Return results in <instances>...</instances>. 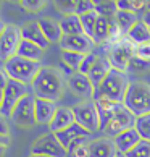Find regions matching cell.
<instances>
[{
    "label": "cell",
    "instance_id": "1",
    "mask_svg": "<svg viewBox=\"0 0 150 157\" xmlns=\"http://www.w3.org/2000/svg\"><path fill=\"white\" fill-rule=\"evenodd\" d=\"M66 86L68 83L61 70L55 67H42L39 70L37 76L34 78L31 88L34 92V97L57 102L63 97Z\"/></svg>",
    "mask_w": 150,
    "mask_h": 157
},
{
    "label": "cell",
    "instance_id": "2",
    "mask_svg": "<svg viewBox=\"0 0 150 157\" xmlns=\"http://www.w3.org/2000/svg\"><path fill=\"white\" fill-rule=\"evenodd\" d=\"M123 104L136 118L150 113V84L144 83V81L129 83Z\"/></svg>",
    "mask_w": 150,
    "mask_h": 157
},
{
    "label": "cell",
    "instance_id": "3",
    "mask_svg": "<svg viewBox=\"0 0 150 157\" xmlns=\"http://www.w3.org/2000/svg\"><path fill=\"white\" fill-rule=\"evenodd\" d=\"M42 68L40 62H32L27 59H23L20 55H13L3 63V71L7 73L8 79L18 81L23 84H32L34 78L37 76L39 70Z\"/></svg>",
    "mask_w": 150,
    "mask_h": 157
},
{
    "label": "cell",
    "instance_id": "4",
    "mask_svg": "<svg viewBox=\"0 0 150 157\" xmlns=\"http://www.w3.org/2000/svg\"><path fill=\"white\" fill-rule=\"evenodd\" d=\"M128 86H129V81H128L126 73L112 68V71L107 75V78L95 89L94 99L102 96V97H107V99L115 101V102H123Z\"/></svg>",
    "mask_w": 150,
    "mask_h": 157
},
{
    "label": "cell",
    "instance_id": "5",
    "mask_svg": "<svg viewBox=\"0 0 150 157\" xmlns=\"http://www.w3.org/2000/svg\"><path fill=\"white\" fill-rule=\"evenodd\" d=\"M134 47L136 45L131 42L128 37L118 40L115 44H108L107 47V59L110 60L112 67L119 71H128V65L129 60L134 57Z\"/></svg>",
    "mask_w": 150,
    "mask_h": 157
},
{
    "label": "cell",
    "instance_id": "6",
    "mask_svg": "<svg viewBox=\"0 0 150 157\" xmlns=\"http://www.w3.org/2000/svg\"><path fill=\"white\" fill-rule=\"evenodd\" d=\"M73 113L76 123L81 125L84 130H87L89 133L100 131V121H99V112H97L94 99L89 101H81L76 105H73Z\"/></svg>",
    "mask_w": 150,
    "mask_h": 157
},
{
    "label": "cell",
    "instance_id": "7",
    "mask_svg": "<svg viewBox=\"0 0 150 157\" xmlns=\"http://www.w3.org/2000/svg\"><path fill=\"white\" fill-rule=\"evenodd\" d=\"M136 120L137 118L124 107V104H119L115 115L112 117V120L107 123L105 128H103V133H105V136L113 139V138H116L119 133L129 130V128H134Z\"/></svg>",
    "mask_w": 150,
    "mask_h": 157
},
{
    "label": "cell",
    "instance_id": "8",
    "mask_svg": "<svg viewBox=\"0 0 150 157\" xmlns=\"http://www.w3.org/2000/svg\"><path fill=\"white\" fill-rule=\"evenodd\" d=\"M31 154L47 155V157H66L68 151L58 141V138H57L55 133L50 131L47 135H42L39 139H36V141L32 143Z\"/></svg>",
    "mask_w": 150,
    "mask_h": 157
},
{
    "label": "cell",
    "instance_id": "9",
    "mask_svg": "<svg viewBox=\"0 0 150 157\" xmlns=\"http://www.w3.org/2000/svg\"><path fill=\"white\" fill-rule=\"evenodd\" d=\"M34 96L26 94L21 101L16 104V107L11 112V121L16 126L21 128H32L34 125H37L36 121V110H34Z\"/></svg>",
    "mask_w": 150,
    "mask_h": 157
},
{
    "label": "cell",
    "instance_id": "10",
    "mask_svg": "<svg viewBox=\"0 0 150 157\" xmlns=\"http://www.w3.org/2000/svg\"><path fill=\"white\" fill-rule=\"evenodd\" d=\"M26 94H29L26 84L18 83V81H13V79H8V83L3 89V101H2L0 115L5 117V118L11 117V112H13V109L16 107V104H18Z\"/></svg>",
    "mask_w": 150,
    "mask_h": 157
},
{
    "label": "cell",
    "instance_id": "11",
    "mask_svg": "<svg viewBox=\"0 0 150 157\" xmlns=\"http://www.w3.org/2000/svg\"><path fill=\"white\" fill-rule=\"evenodd\" d=\"M21 40V28H18L16 25H7L5 31L0 36V62L5 63L8 59L16 55Z\"/></svg>",
    "mask_w": 150,
    "mask_h": 157
},
{
    "label": "cell",
    "instance_id": "12",
    "mask_svg": "<svg viewBox=\"0 0 150 157\" xmlns=\"http://www.w3.org/2000/svg\"><path fill=\"white\" fill-rule=\"evenodd\" d=\"M68 88L73 92L74 96L81 97L82 101H89V99H94L95 94V88L92 84V81L89 79L87 75H82L79 71H74L73 75L66 78Z\"/></svg>",
    "mask_w": 150,
    "mask_h": 157
},
{
    "label": "cell",
    "instance_id": "13",
    "mask_svg": "<svg viewBox=\"0 0 150 157\" xmlns=\"http://www.w3.org/2000/svg\"><path fill=\"white\" fill-rule=\"evenodd\" d=\"M61 50H70V52H78V54H90L94 49V40L86 34H78V36H63L60 40Z\"/></svg>",
    "mask_w": 150,
    "mask_h": 157
},
{
    "label": "cell",
    "instance_id": "14",
    "mask_svg": "<svg viewBox=\"0 0 150 157\" xmlns=\"http://www.w3.org/2000/svg\"><path fill=\"white\" fill-rule=\"evenodd\" d=\"M73 123H76L73 109L71 107H58L52 121L49 123V128L52 133H60L63 130H66V128H70Z\"/></svg>",
    "mask_w": 150,
    "mask_h": 157
},
{
    "label": "cell",
    "instance_id": "15",
    "mask_svg": "<svg viewBox=\"0 0 150 157\" xmlns=\"http://www.w3.org/2000/svg\"><path fill=\"white\" fill-rule=\"evenodd\" d=\"M95 102V107H97V112H99V121H100V131H103V128L107 126V123L112 120V117L116 112V109L119 104L123 102H115V101H110L107 97H95L94 99Z\"/></svg>",
    "mask_w": 150,
    "mask_h": 157
},
{
    "label": "cell",
    "instance_id": "16",
    "mask_svg": "<svg viewBox=\"0 0 150 157\" xmlns=\"http://www.w3.org/2000/svg\"><path fill=\"white\" fill-rule=\"evenodd\" d=\"M89 149H90L89 157H115L118 152L115 141L108 136H103V138L90 141Z\"/></svg>",
    "mask_w": 150,
    "mask_h": 157
},
{
    "label": "cell",
    "instance_id": "17",
    "mask_svg": "<svg viewBox=\"0 0 150 157\" xmlns=\"http://www.w3.org/2000/svg\"><path fill=\"white\" fill-rule=\"evenodd\" d=\"M21 36L24 40H29V42L32 44H36L39 45L40 49H47L49 47V40L47 37L44 36V33L42 29H40V26H39V23L37 21H32V23H27V25H24L21 28Z\"/></svg>",
    "mask_w": 150,
    "mask_h": 157
},
{
    "label": "cell",
    "instance_id": "18",
    "mask_svg": "<svg viewBox=\"0 0 150 157\" xmlns=\"http://www.w3.org/2000/svg\"><path fill=\"white\" fill-rule=\"evenodd\" d=\"M113 141H115V144H116V149L119 151V152L126 154V152H129L134 146H137V144L142 141V138H141L139 131H137L136 128H129V130L119 133L116 138H113Z\"/></svg>",
    "mask_w": 150,
    "mask_h": 157
},
{
    "label": "cell",
    "instance_id": "19",
    "mask_svg": "<svg viewBox=\"0 0 150 157\" xmlns=\"http://www.w3.org/2000/svg\"><path fill=\"white\" fill-rule=\"evenodd\" d=\"M55 102L44 101V99H34V110H36V121L39 125H49L57 112Z\"/></svg>",
    "mask_w": 150,
    "mask_h": 157
},
{
    "label": "cell",
    "instance_id": "20",
    "mask_svg": "<svg viewBox=\"0 0 150 157\" xmlns=\"http://www.w3.org/2000/svg\"><path fill=\"white\" fill-rule=\"evenodd\" d=\"M112 68H113V67H112L110 60H108L107 57H102V55H100V57H99V60L95 62V65L92 67V70H90L89 75H87L95 89L99 88V84L107 78V75L112 71Z\"/></svg>",
    "mask_w": 150,
    "mask_h": 157
},
{
    "label": "cell",
    "instance_id": "21",
    "mask_svg": "<svg viewBox=\"0 0 150 157\" xmlns=\"http://www.w3.org/2000/svg\"><path fill=\"white\" fill-rule=\"evenodd\" d=\"M113 21L115 20H108V18H103V16H99L97 25H95V31H94V37H92L95 45L108 44L110 36H112V29H113Z\"/></svg>",
    "mask_w": 150,
    "mask_h": 157
},
{
    "label": "cell",
    "instance_id": "22",
    "mask_svg": "<svg viewBox=\"0 0 150 157\" xmlns=\"http://www.w3.org/2000/svg\"><path fill=\"white\" fill-rule=\"evenodd\" d=\"M40 29H42L44 36L47 37V40L52 42H60L61 37H63V33H61V28H60V23L55 21L53 18H40L37 20Z\"/></svg>",
    "mask_w": 150,
    "mask_h": 157
},
{
    "label": "cell",
    "instance_id": "23",
    "mask_svg": "<svg viewBox=\"0 0 150 157\" xmlns=\"http://www.w3.org/2000/svg\"><path fill=\"white\" fill-rule=\"evenodd\" d=\"M57 138H58V141L65 146V149L68 151V147H70V144L74 141V139H78V138H82V136H89L90 133L87 130H84L81 125L78 123H73L70 128H66V130H63L60 133H55Z\"/></svg>",
    "mask_w": 150,
    "mask_h": 157
},
{
    "label": "cell",
    "instance_id": "24",
    "mask_svg": "<svg viewBox=\"0 0 150 157\" xmlns=\"http://www.w3.org/2000/svg\"><path fill=\"white\" fill-rule=\"evenodd\" d=\"M58 23H60L63 36H78V34H84L82 25H81V18L76 13L63 16Z\"/></svg>",
    "mask_w": 150,
    "mask_h": 157
},
{
    "label": "cell",
    "instance_id": "25",
    "mask_svg": "<svg viewBox=\"0 0 150 157\" xmlns=\"http://www.w3.org/2000/svg\"><path fill=\"white\" fill-rule=\"evenodd\" d=\"M139 20L141 18L137 16L136 11H128V10H118L116 16H115V23L118 25L119 31L123 33L124 36L131 31V28L134 26Z\"/></svg>",
    "mask_w": 150,
    "mask_h": 157
},
{
    "label": "cell",
    "instance_id": "26",
    "mask_svg": "<svg viewBox=\"0 0 150 157\" xmlns=\"http://www.w3.org/2000/svg\"><path fill=\"white\" fill-rule=\"evenodd\" d=\"M16 55L23 57V59H27V60H32V62H40L44 55V49H40L39 45L29 42V40L23 39L18 50H16Z\"/></svg>",
    "mask_w": 150,
    "mask_h": 157
},
{
    "label": "cell",
    "instance_id": "27",
    "mask_svg": "<svg viewBox=\"0 0 150 157\" xmlns=\"http://www.w3.org/2000/svg\"><path fill=\"white\" fill-rule=\"evenodd\" d=\"M126 37H128L134 45L145 44V42H150V31L147 29V26L139 20L134 26L131 28V31L126 34Z\"/></svg>",
    "mask_w": 150,
    "mask_h": 157
},
{
    "label": "cell",
    "instance_id": "28",
    "mask_svg": "<svg viewBox=\"0 0 150 157\" xmlns=\"http://www.w3.org/2000/svg\"><path fill=\"white\" fill-rule=\"evenodd\" d=\"M81 18V25H82V31L86 36H89L90 39L94 37V31H95V25H97V20H99V15L94 11H89V13H84L79 16Z\"/></svg>",
    "mask_w": 150,
    "mask_h": 157
},
{
    "label": "cell",
    "instance_id": "29",
    "mask_svg": "<svg viewBox=\"0 0 150 157\" xmlns=\"http://www.w3.org/2000/svg\"><path fill=\"white\" fill-rule=\"evenodd\" d=\"M84 60L82 54H78V52H70V50H61V63H65L68 68H71L73 71H78L81 63Z\"/></svg>",
    "mask_w": 150,
    "mask_h": 157
},
{
    "label": "cell",
    "instance_id": "30",
    "mask_svg": "<svg viewBox=\"0 0 150 157\" xmlns=\"http://www.w3.org/2000/svg\"><path fill=\"white\" fill-rule=\"evenodd\" d=\"M148 70H150V60H145V59H141V57L134 55L129 60L128 71H126V73L139 75V73H144V71H148Z\"/></svg>",
    "mask_w": 150,
    "mask_h": 157
},
{
    "label": "cell",
    "instance_id": "31",
    "mask_svg": "<svg viewBox=\"0 0 150 157\" xmlns=\"http://www.w3.org/2000/svg\"><path fill=\"white\" fill-rule=\"evenodd\" d=\"M95 13L99 16H103V18H108V20H115V16L118 13V7H116V2H112L108 0L105 3H100L95 7Z\"/></svg>",
    "mask_w": 150,
    "mask_h": 157
},
{
    "label": "cell",
    "instance_id": "32",
    "mask_svg": "<svg viewBox=\"0 0 150 157\" xmlns=\"http://www.w3.org/2000/svg\"><path fill=\"white\" fill-rule=\"evenodd\" d=\"M134 128L139 131V135H141V138L144 139V141L150 143V113L142 115V117H137Z\"/></svg>",
    "mask_w": 150,
    "mask_h": 157
},
{
    "label": "cell",
    "instance_id": "33",
    "mask_svg": "<svg viewBox=\"0 0 150 157\" xmlns=\"http://www.w3.org/2000/svg\"><path fill=\"white\" fill-rule=\"evenodd\" d=\"M76 3H78V0H53L55 8L60 13H63V16L76 13Z\"/></svg>",
    "mask_w": 150,
    "mask_h": 157
},
{
    "label": "cell",
    "instance_id": "34",
    "mask_svg": "<svg viewBox=\"0 0 150 157\" xmlns=\"http://www.w3.org/2000/svg\"><path fill=\"white\" fill-rule=\"evenodd\" d=\"M126 157H150V143L142 139L137 146H134L129 152H126Z\"/></svg>",
    "mask_w": 150,
    "mask_h": 157
},
{
    "label": "cell",
    "instance_id": "35",
    "mask_svg": "<svg viewBox=\"0 0 150 157\" xmlns=\"http://www.w3.org/2000/svg\"><path fill=\"white\" fill-rule=\"evenodd\" d=\"M20 5L26 11H29V13H37V11H40L42 8H45L47 0H21Z\"/></svg>",
    "mask_w": 150,
    "mask_h": 157
},
{
    "label": "cell",
    "instance_id": "36",
    "mask_svg": "<svg viewBox=\"0 0 150 157\" xmlns=\"http://www.w3.org/2000/svg\"><path fill=\"white\" fill-rule=\"evenodd\" d=\"M99 57H100V55L94 54V52H90V54H86V55H84V60H82V63H81V67H79L78 71L82 73V75H89V71L92 70V67L95 65L97 60H99Z\"/></svg>",
    "mask_w": 150,
    "mask_h": 157
},
{
    "label": "cell",
    "instance_id": "37",
    "mask_svg": "<svg viewBox=\"0 0 150 157\" xmlns=\"http://www.w3.org/2000/svg\"><path fill=\"white\" fill-rule=\"evenodd\" d=\"M95 10V5L92 0H78L76 3V15H84V13H89V11H94Z\"/></svg>",
    "mask_w": 150,
    "mask_h": 157
},
{
    "label": "cell",
    "instance_id": "38",
    "mask_svg": "<svg viewBox=\"0 0 150 157\" xmlns=\"http://www.w3.org/2000/svg\"><path fill=\"white\" fill-rule=\"evenodd\" d=\"M134 55L141 57V59H145V60H150V42L136 45L134 47Z\"/></svg>",
    "mask_w": 150,
    "mask_h": 157
},
{
    "label": "cell",
    "instance_id": "39",
    "mask_svg": "<svg viewBox=\"0 0 150 157\" xmlns=\"http://www.w3.org/2000/svg\"><path fill=\"white\" fill-rule=\"evenodd\" d=\"M89 144H90V141L84 143V144H81V146H79L78 149H74V151H73V152H71L70 155H71V157H89V155H90Z\"/></svg>",
    "mask_w": 150,
    "mask_h": 157
},
{
    "label": "cell",
    "instance_id": "40",
    "mask_svg": "<svg viewBox=\"0 0 150 157\" xmlns=\"http://www.w3.org/2000/svg\"><path fill=\"white\" fill-rule=\"evenodd\" d=\"M116 7L118 10H128V11H136L134 10V5H132L131 0H118L116 2ZM137 13V11H136Z\"/></svg>",
    "mask_w": 150,
    "mask_h": 157
},
{
    "label": "cell",
    "instance_id": "41",
    "mask_svg": "<svg viewBox=\"0 0 150 157\" xmlns=\"http://www.w3.org/2000/svg\"><path fill=\"white\" fill-rule=\"evenodd\" d=\"M87 138H89V136H82V138H78V139H74V141H73V143L70 144V147H68V154H71L74 149H78V147L81 146V144L87 143V141H89Z\"/></svg>",
    "mask_w": 150,
    "mask_h": 157
},
{
    "label": "cell",
    "instance_id": "42",
    "mask_svg": "<svg viewBox=\"0 0 150 157\" xmlns=\"http://www.w3.org/2000/svg\"><path fill=\"white\" fill-rule=\"evenodd\" d=\"M8 123H7V120H5V117H2L0 115V135H3V136H8Z\"/></svg>",
    "mask_w": 150,
    "mask_h": 157
},
{
    "label": "cell",
    "instance_id": "43",
    "mask_svg": "<svg viewBox=\"0 0 150 157\" xmlns=\"http://www.w3.org/2000/svg\"><path fill=\"white\" fill-rule=\"evenodd\" d=\"M141 21L147 26V29L150 31V10H144L142 11V16H141Z\"/></svg>",
    "mask_w": 150,
    "mask_h": 157
},
{
    "label": "cell",
    "instance_id": "44",
    "mask_svg": "<svg viewBox=\"0 0 150 157\" xmlns=\"http://www.w3.org/2000/svg\"><path fill=\"white\" fill-rule=\"evenodd\" d=\"M8 83V76H7V73L3 71V70H0V88H5Z\"/></svg>",
    "mask_w": 150,
    "mask_h": 157
},
{
    "label": "cell",
    "instance_id": "45",
    "mask_svg": "<svg viewBox=\"0 0 150 157\" xmlns=\"http://www.w3.org/2000/svg\"><path fill=\"white\" fill-rule=\"evenodd\" d=\"M0 144H3V146H8V144H10V136L0 135Z\"/></svg>",
    "mask_w": 150,
    "mask_h": 157
},
{
    "label": "cell",
    "instance_id": "46",
    "mask_svg": "<svg viewBox=\"0 0 150 157\" xmlns=\"http://www.w3.org/2000/svg\"><path fill=\"white\" fill-rule=\"evenodd\" d=\"M7 149H8V146H3V144H0V157H3V155H5Z\"/></svg>",
    "mask_w": 150,
    "mask_h": 157
},
{
    "label": "cell",
    "instance_id": "47",
    "mask_svg": "<svg viewBox=\"0 0 150 157\" xmlns=\"http://www.w3.org/2000/svg\"><path fill=\"white\" fill-rule=\"evenodd\" d=\"M5 28H7V25H5V21L0 18V36H2V33L5 31Z\"/></svg>",
    "mask_w": 150,
    "mask_h": 157
},
{
    "label": "cell",
    "instance_id": "48",
    "mask_svg": "<svg viewBox=\"0 0 150 157\" xmlns=\"http://www.w3.org/2000/svg\"><path fill=\"white\" fill-rule=\"evenodd\" d=\"M3 89L5 88H0V109H2V101H3Z\"/></svg>",
    "mask_w": 150,
    "mask_h": 157
},
{
    "label": "cell",
    "instance_id": "49",
    "mask_svg": "<svg viewBox=\"0 0 150 157\" xmlns=\"http://www.w3.org/2000/svg\"><path fill=\"white\" fill-rule=\"evenodd\" d=\"M94 2V5L97 7V5H100V3H105V2H108V0H92Z\"/></svg>",
    "mask_w": 150,
    "mask_h": 157
},
{
    "label": "cell",
    "instance_id": "50",
    "mask_svg": "<svg viewBox=\"0 0 150 157\" xmlns=\"http://www.w3.org/2000/svg\"><path fill=\"white\" fill-rule=\"evenodd\" d=\"M144 3H145V10H150V0H144Z\"/></svg>",
    "mask_w": 150,
    "mask_h": 157
},
{
    "label": "cell",
    "instance_id": "51",
    "mask_svg": "<svg viewBox=\"0 0 150 157\" xmlns=\"http://www.w3.org/2000/svg\"><path fill=\"white\" fill-rule=\"evenodd\" d=\"M115 157H126V154H123V152H119V151H118V152H116V155H115Z\"/></svg>",
    "mask_w": 150,
    "mask_h": 157
},
{
    "label": "cell",
    "instance_id": "52",
    "mask_svg": "<svg viewBox=\"0 0 150 157\" xmlns=\"http://www.w3.org/2000/svg\"><path fill=\"white\" fill-rule=\"evenodd\" d=\"M29 157H47V155H36V154H31Z\"/></svg>",
    "mask_w": 150,
    "mask_h": 157
},
{
    "label": "cell",
    "instance_id": "53",
    "mask_svg": "<svg viewBox=\"0 0 150 157\" xmlns=\"http://www.w3.org/2000/svg\"><path fill=\"white\" fill-rule=\"evenodd\" d=\"M8 2H13V3H20L21 0H8Z\"/></svg>",
    "mask_w": 150,
    "mask_h": 157
},
{
    "label": "cell",
    "instance_id": "54",
    "mask_svg": "<svg viewBox=\"0 0 150 157\" xmlns=\"http://www.w3.org/2000/svg\"><path fill=\"white\" fill-rule=\"evenodd\" d=\"M2 2H3V0H0V7H2Z\"/></svg>",
    "mask_w": 150,
    "mask_h": 157
},
{
    "label": "cell",
    "instance_id": "55",
    "mask_svg": "<svg viewBox=\"0 0 150 157\" xmlns=\"http://www.w3.org/2000/svg\"><path fill=\"white\" fill-rule=\"evenodd\" d=\"M112 2H118V0H112Z\"/></svg>",
    "mask_w": 150,
    "mask_h": 157
}]
</instances>
